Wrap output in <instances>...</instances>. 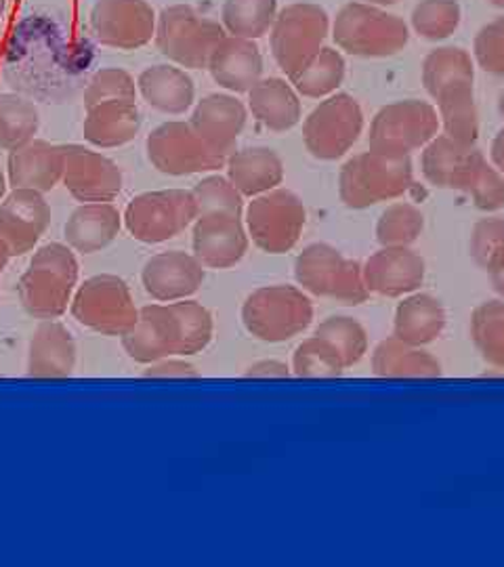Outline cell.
<instances>
[{"label":"cell","instance_id":"46","mask_svg":"<svg viewBox=\"0 0 504 567\" xmlns=\"http://www.w3.org/2000/svg\"><path fill=\"white\" fill-rule=\"evenodd\" d=\"M504 255V219L485 217L471 231V257L475 264L490 271Z\"/></svg>","mask_w":504,"mask_h":567},{"label":"cell","instance_id":"7","mask_svg":"<svg viewBox=\"0 0 504 567\" xmlns=\"http://www.w3.org/2000/svg\"><path fill=\"white\" fill-rule=\"evenodd\" d=\"M198 219L192 189H161L135 196L122 221L128 234L143 244H162L177 238Z\"/></svg>","mask_w":504,"mask_h":567},{"label":"cell","instance_id":"41","mask_svg":"<svg viewBox=\"0 0 504 567\" xmlns=\"http://www.w3.org/2000/svg\"><path fill=\"white\" fill-rule=\"evenodd\" d=\"M344 368L347 365L339 351L318 334L305 339L292 355V370L302 379H332L339 377Z\"/></svg>","mask_w":504,"mask_h":567},{"label":"cell","instance_id":"11","mask_svg":"<svg viewBox=\"0 0 504 567\" xmlns=\"http://www.w3.org/2000/svg\"><path fill=\"white\" fill-rule=\"evenodd\" d=\"M307 210L301 198L284 187L253 198L246 208L248 238L269 255L292 250L301 240Z\"/></svg>","mask_w":504,"mask_h":567},{"label":"cell","instance_id":"29","mask_svg":"<svg viewBox=\"0 0 504 567\" xmlns=\"http://www.w3.org/2000/svg\"><path fill=\"white\" fill-rule=\"evenodd\" d=\"M248 110L255 121L274 133H286L301 122L297 89L284 79H261L248 91Z\"/></svg>","mask_w":504,"mask_h":567},{"label":"cell","instance_id":"55","mask_svg":"<svg viewBox=\"0 0 504 567\" xmlns=\"http://www.w3.org/2000/svg\"><path fill=\"white\" fill-rule=\"evenodd\" d=\"M498 114L503 116L504 121V86L501 89V93H498Z\"/></svg>","mask_w":504,"mask_h":567},{"label":"cell","instance_id":"49","mask_svg":"<svg viewBox=\"0 0 504 567\" xmlns=\"http://www.w3.org/2000/svg\"><path fill=\"white\" fill-rule=\"evenodd\" d=\"M288 374H290V368L278 360H265L259 364L250 365L246 372V377H255V379H267V377L274 379V377H288Z\"/></svg>","mask_w":504,"mask_h":567},{"label":"cell","instance_id":"17","mask_svg":"<svg viewBox=\"0 0 504 567\" xmlns=\"http://www.w3.org/2000/svg\"><path fill=\"white\" fill-rule=\"evenodd\" d=\"M487 163L475 145L454 142L448 135H438L423 147V175L426 182L442 189L469 192L480 168Z\"/></svg>","mask_w":504,"mask_h":567},{"label":"cell","instance_id":"16","mask_svg":"<svg viewBox=\"0 0 504 567\" xmlns=\"http://www.w3.org/2000/svg\"><path fill=\"white\" fill-rule=\"evenodd\" d=\"M121 339L124 351L137 364L150 365L164 358L183 355L182 324L173 303L140 309L137 324Z\"/></svg>","mask_w":504,"mask_h":567},{"label":"cell","instance_id":"44","mask_svg":"<svg viewBox=\"0 0 504 567\" xmlns=\"http://www.w3.org/2000/svg\"><path fill=\"white\" fill-rule=\"evenodd\" d=\"M137 93V84L126 70L103 68L91 79L84 91V107H93L97 103L114 100H135Z\"/></svg>","mask_w":504,"mask_h":567},{"label":"cell","instance_id":"31","mask_svg":"<svg viewBox=\"0 0 504 567\" xmlns=\"http://www.w3.org/2000/svg\"><path fill=\"white\" fill-rule=\"evenodd\" d=\"M444 326V305L431 295H412L395 311L393 337L403 343L423 347L433 343Z\"/></svg>","mask_w":504,"mask_h":567},{"label":"cell","instance_id":"14","mask_svg":"<svg viewBox=\"0 0 504 567\" xmlns=\"http://www.w3.org/2000/svg\"><path fill=\"white\" fill-rule=\"evenodd\" d=\"M156 13L145 0H97L91 11L95 39L121 51L142 49L156 39Z\"/></svg>","mask_w":504,"mask_h":567},{"label":"cell","instance_id":"38","mask_svg":"<svg viewBox=\"0 0 504 567\" xmlns=\"http://www.w3.org/2000/svg\"><path fill=\"white\" fill-rule=\"evenodd\" d=\"M463 21L459 0H419L410 16V28L424 41H448Z\"/></svg>","mask_w":504,"mask_h":567},{"label":"cell","instance_id":"53","mask_svg":"<svg viewBox=\"0 0 504 567\" xmlns=\"http://www.w3.org/2000/svg\"><path fill=\"white\" fill-rule=\"evenodd\" d=\"M362 2H368V4H377V7H391V4H398L400 0H362Z\"/></svg>","mask_w":504,"mask_h":567},{"label":"cell","instance_id":"2","mask_svg":"<svg viewBox=\"0 0 504 567\" xmlns=\"http://www.w3.org/2000/svg\"><path fill=\"white\" fill-rule=\"evenodd\" d=\"M330 30L341 51L362 60L393 58L410 42V25L403 18L362 0L341 7Z\"/></svg>","mask_w":504,"mask_h":567},{"label":"cell","instance_id":"39","mask_svg":"<svg viewBox=\"0 0 504 567\" xmlns=\"http://www.w3.org/2000/svg\"><path fill=\"white\" fill-rule=\"evenodd\" d=\"M471 334L490 365L504 368V303L485 301L473 311Z\"/></svg>","mask_w":504,"mask_h":567},{"label":"cell","instance_id":"57","mask_svg":"<svg viewBox=\"0 0 504 567\" xmlns=\"http://www.w3.org/2000/svg\"><path fill=\"white\" fill-rule=\"evenodd\" d=\"M4 11H7V0H0V23H2V18H4Z\"/></svg>","mask_w":504,"mask_h":567},{"label":"cell","instance_id":"18","mask_svg":"<svg viewBox=\"0 0 504 567\" xmlns=\"http://www.w3.org/2000/svg\"><path fill=\"white\" fill-rule=\"evenodd\" d=\"M206 267L192 252L168 250L154 255L143 265L142 282L145 292L161 303L185 301L200 290Z\"/></svg>","mask_w":504,"mask_h":567},{"label":"cell","instance_id":"28","mask_svg":"<svg viewBox=\"0 0 504 567\" xmlns=\"http://www.w3.org/2000/svg\"><path fill=\"white\" fill-rule=\"evenodd\" d=\"M121 227V213L114 204H81L65 224V240L72 250L93 255L114 243Z\"/></svg>","mask_w":504,"mask_h":567},{"label":"cell","instance_id":"30","mask_svg":"<svg viewBox=\"0 0 504 567\" xmlns=\"http://www.w3.org/2000/svg\"><path fill=\"white\" fill-rule=\"evenodd\" d=\"M137 91L147 105L171 116L185 114L196 100V86L185 70L166 63L143 70L137 79Z\"/></svg>","mask_w":504,"mask_h":567},{"label":"cell","instance_id":"36","mask_svg":"<svg viewBox=\"0 0 504 567\" xmlns=\"http://www.w3.org/2000/svg\"><path fill=\"white\" fill-rule=\"evenodd\" d=\"M278 18V0H225L222 23L229 37L257 41Z\"/></svg>","mask_w":504,"mask_h":567},{"label":"cell","instance_id":"42","mask_svg":"<svg viewBox=\"0 0 504 567\" xmlns=\"http://www.w3.org/2000/svg\"><path fill=\"white\" fill-rule=\"evenodd\" d=\"M194 200L202 215H236L243 217L244 196L236 185L222 175H210L202 179L194 189Z\"/></svg>","mask_w":504,"mask_h":567},{"label":"cell","instance_id":"47","mask_svg":"<svg viewBox=\"0 0 504 567\" xmlns=\"http://www.w3.org/2000/svg\"><path fill=\"white\" fill-rule=\"evenodd\" d=\"M466 194L473 198L475 208L496 213L504 206V177L492 164L485 163Z\"/></svg>","mask_w":504,"mask_h":567},{"label":"cell","instance_id":"40","mask_svg":"<svg viewBox=\"0 0 504 567\" xmlns=\"http://www.w3.org/2000/svg\"><path fill=\"white\" fill-rule=\"evenodd\" d=\"M424 215L419 206L393 203L387 206L377 224V240L381 246H410L423 234Z\"/></svg>","mask_w":504,"mask_h":567},{"label":"cell","instance_id":"19","mask_svg":"<svg viewBox=\"0 0 504 567\" xmlns=\"http://www.w3.org/2000/svg\"><path fill=\"white\" fill-rule=\"evenodd\" d=\"M194 255L206 269H229L240 264L248 250V231L243 217L202 215L194 221Z\"/></svg>","mask_w":504,"mask_h":567},{"label":"cell","instance_id":"10","mask_svg":"<svg viewBox=\"0 0 504 567\" xmlns=\"http://www.w3.org/2000/svg\"><path fill=\"white\" fill-rule=\"evenodd\" d=\"M295 278L302 290L341 303L358 305L368 297L362 267L330 244H309L297 257Z\"/></svg>","mask_w":504,"mask_h":567},{"label":"cell","instance_id":"48","mask_svg":"<svg viewBox=\"0 0 504 567\" xmlns=\"http://www.w3.org/2000/svg\"><path fill=\"white\" fill-rule=\"evenodd\" d=\"M143 377H147V379H192V377H198V372L194 365L179 360V355H173V358H164V360L147 365Z\"/></svg>","mask_w":504,"mask_h":567},{"label":"cell","instance_id":"3","mask_svg":"<svg viewBox=\"0 0 504 567\" xmlns=\"http://www.w3.org/2000/svg\"><path fill=\"white\" fill-rule=\"evenodd\" d=\"M79 284V261L70 246H41L20 280L23 309L39 320H58L72 303Z\"/></svg>","mask_w":504,"mask_h":567},{"label":"cell","instance_id":"56","mask_svg":"<svg viewBox=\"0 0 504 567\" xmlns=\"http://www.w3.org/2000/svg\"><path fill=\"white\" fill-rule=\"evenodd\" d=\"M487 4H492V7H496V9H504V0H485Z\"/></svg>","mask_w":504,"mask_h":567},{"label":"cell","instance_id":"23","mask_svg":"<svg viewBox=\"0 0 504 567\" xmlns=\"http://www.w3.org/2000/svg\"><path fill=\"white\" fill-rule=\"evenodd\" d=\"M63 175V150L61 145L32 140L18 150L9 152L7 177L13 189L51 192Z\"/></svg>","mask_w":504,"mask_h":567},{"label":"cell","instance_id":"21","mask_svg":"<svg viewBox=\"0 0 504 567\" xmlns=\"http://www.w3.org/2000/svg\"><path fill=\"white\" fill-rule=\"evenodd\" d=\"M362 276L368 292L403 297L423 284V257L410 250V246H383L366 261Z\"/></svg>","mask_w":504,"mask_h":567},{"label":"cell","instance_id":"22","mask_svg":"<svg viewBox=\"0 0 504 567\" xmlns=\"http://www.w3.org/2000/svg\"><path fill=\"white\" fill-rule=\"evenodd\" d=\"M248 118L246 105L234 95L213 93L196 103L189 124L210 150L222 156H229L236 150V142Z\"/></svg>","mask_w":504,"mask_h":567},{"label":"cell","instance_id":"15","mask_svg":"<svg viewBox=\"0 0 504 567\" xmlns=\"http://www.w3.org/2000/svg\"><path fill=\"white\" fill-rule=\"evenodd\" d=\"M63 175L61 183L79 203H112L122 192L119 164L84 145H61Z\"/></svg>","mask_w":504,"mask_h":567},{"label":"cell","instance_id":"32","mask_svg":"<svg viewBox=\"0 0 504 567\" xmlns=\"http://www.w3.org/2000/svg\"><path fill=\"white\" fill-rule=\"evenodd\" d=\"M372 368L383 379H435L442 374V365L433 355L395 337L374 349Z\"/></svg>","mask_w":504,"mask_h":567},{"label":"cell","instance_id":"26","mask_svg":"<svg viewBox=\"0 0 504 567\" xmlns=\"http://www.w3.org/2000/svg\"><path fill=\"white\" fill-rule=\"evenodd\" d=\"M142 128V114L135 100H114L86 107L82 124L84 140L101 147H121L133 142Z\"/></svg>","mask_w":504,"mask_h":567},{"label":"cell","instance_id":"34","mask_svg":"<svg viewBox=\"0 0 504 567\" xmlns=\"http://www.w3.org/2000/svg\"><path fill=\"white\" fill-rule=\"evenodd\" d=\"M347 74V63L343 53L335 47H326L305 63L292 79L290 84L297 89V93L309 100H326L339 91Z\"/></svg>","mask_w":504,"mask_h":567},{"label":"cell","instance_id":"52","mask_svg":"<svg viewBox=\"0 0 504 567\" xmlns=\"http://www.w3.org/2000/svg\"><path fill=\"white\" fill-rule=\"evenodd\" d=\"M11 259H13V250H11V246L0 238V276H2L4 267H7V264H9Z\"/></svg>","mask_w":504,"mask_h":567},{"label":"cell","instance_id":"33","mask_svg":"<svg viewBox=\"0 0 504 567\" xmlns=\"http://www.w3.org/2000/svg\"><path fill=\"white\" fill-rule=\"evenodd\" d=\"M475 60L463 47L444 44L433 49L423 61V84L426 93L435 100L450 86L473 84Z\"/></svg>","mask_w":504,"mask_h":567},{"label":"cell","instance_id":"1","mask_svg":"<svg viewBox=\"0 0 504 567\" xmlns=\"http://www.w3.org/2000/svg\"><path fill=\"white\" fill-rule=\"evenodd\" d=\"M414 185L410 154L374 150L349 158L339 175V196L349 208L362 210L403 196Z\"/></svg>","mask_w":504,"mask_h":567},{"label":"cell","instance_id":"4","mask_svg":"<svg viewBox=\"0 0 504 567\" xmlns=\"http://www.w3.org/2000/svg\"><path fill=\"white\" fill-rule=\"evenodd\" d=\"M313 320V305L297 286H263L244 301V328L265 343H284Z\"/></svg>","mask_w":504,"mask_h":567},{"label":"cell","instance_id":"37","mask_svg":"<svg viewBox=\"0 0 504 567\" xmlns=\"http://www.w3.org/2000/svg\"><path fill=\"white\" fill-rule=\"evenodd\" d=\"M41 126L37 105L20 95H0V150L13 152L32 142Z\"/></svg>","mask_w":504,"mask_h":567},{"label":"cell","instance_id":"24","mask_svg":"<svg viewBox=\"0 0 504 567\" xmlns=\"http://www.w3.org/2000/svg\"><path fill=\"white\" fill-rule=\"evenodd\" d=\"M222 89L248 93L263 79V55L255 41L225 37L213 51L206 68Z\"/></svg>","mask_w":504,"mask_h":567},{"label":"cell","instance_id":"12","mask_svg":"<svg viewBox=\"0 0 504 567\" xmlns=\"http://www.w3.org/2000/svg\"><path fill=\"white\" fill-rule=\"evenodd\" d=\"M442 128L438 107L421 100L387 103L370 122L368 143L374 150L412 154L438 137Z\"/></svg>","mask_w":504,"mask_h":567},{"label":"cell","instance_id":"27","mask_svg":"<svg viewBox=\"0 0 504 567\" xmlns=\"http://www.w3.org/2000/svg\"><path fill=\"white\" fill-rule=\"evenodd\" d=\"M227 179L244 198H257L284 182L282 158L269 147H244L227 156Z\"/></svg>","mask_w":504,"mask_h":567},{"label":"cell","instance_id":"35","mask_svg":"<svg viewBox=\"0 0 504 567\" xmlns=\"http://www.w3.org/2000/svg\"><path fill=\"white\" fill-rule=\"evenodd\" d=\"M444 135L464 145H475L480 135V116L473 84L450 86L435 97Z\"/></svg>","mask_w":504,"mask_h":567},{"label":"cell","instance_id":"25","mask_svg":"<svg viewBox=\"0 0 504 567\" xmlns=\"http://www.w3.org/2000/svg\"><path fill=\"white\" fill-rule=\"evenodd\" d=\"M76 364V343L58 320H42L32 334L28 351V374L32 379H68Z\"/></svg>","mask_w":504,"mask_h":567},{"label":"cell","instance_id":"13","mask_svg":"<svg viewBox=\"0 0 504 567\" xmlns=\"http://www.w3.org/2000/svg\"><path fill=\"white\" fill-rule=\"evenodd\" d=\"M147 158L156 171L171 177H187L222 168L227 158L202 142L189 122H164L147 137Z\"/></svg>","mask_w":504,"mask_h":567},{"label":"cell","instance_id":"43","mask_svg":"<svg viewBox=\"0 0 504 567\" xmlns=\"http://www.w3.org/2000/svg\"><path fill=\"white\" fill-rule=\"evenodd\" d=\"M318 337L332 344L339 355L343 358L344 365L358 364L368 351V337L362 324H358L353 318H328L318 326Z\"/></svg>","mask_w":504,"mask_h":567},{"label":"cell","instance_id":"9","mask_svg":"<svg viewBox=\"0 0 504 567\" xmlns=\"http://www.w3.org/2000/svg\"><path fill=\"white\" fill-rule=\"evenodd\" d=\"M363 131L362 105L349 93H335L313 107V112L302 122V142L307 152L332 163L360 140Z\"/></svg>","mask_w":504,"mask_h":567},{"label":"cell","instance_id":"54","mask_svg":"<svg viewBox=\"0 0 504 567\" xmlns=\"http://www.w3.org/2000/svg\"><path fill=\"white\" fill-rule=\"evenodd\" d=\"M4 194H7V179H4V171L0 166V203L4 200Z\"/></svg>","mask_w":504,"mask_h":567},{"label":"cell","instance_id":"51","mask_svg":"<svg viewBox=\"0 0 504 567\" xmlns=\"http://www.w3.org/2000/svg\"><path fill=\"white\" fill-rule=\"evenodd\" d=\"M490 278H492V286L494 290L504 299V255L490 267Z\"/></svg>","mask_w":504,"mask_h":567},{"label":"cell","instance_id":"50","mask_svg":"<svg viewBox=\"0 0 504 567\" xmlns=\"http://www.w3.org/2000/svg\"><path fill=\"white\" fill-rule=\"evenodd\" d=\"M490 156H492V166L504 177V128H501L492 140Z\"/></svg>","mask_w":504,"mask_h":567},{"label":"cell","instance_id":"45","mask_svg":"<svg viewBox=\"0 0 504 567\" xmlns=\"http://www.w3.org/2000/svg\"><path fill=\"white\" fill-rule=\"evenodd\" d=\"M473 60L485 74L504 76V16L484 23L473 41Z\"/></svg>","mask_w":504,"mask_h":567},{"label":"cell","instance_id":"20","mask_svg":"<svg viewBox=\"0 0 504 567\" xmlns=\"http://www.w3.org/2000/svg\"><path fill=\"white\" fill-rule=\"evenodd\" d=\"M51 221V208L34 189H13L0 203V238L11 246L13 257L30 252Z\"/></svg>","mask_w":504,"mask_h":567},{"label":"cell","instance_id":"6","mask_svg":"<svg viewBox=\"0 0 504 567\" xmlns=\"http://www.w3.org/2000/svg\"><path fill=\"white\" fill-rule=\"evenodd\" d=\"M330 25L328 11L316 2H292L278 11L269 30V42L274 60L288 79L322 49Z\"/></svg>","mask_w":504,"mask_h":567},{"label":"cell","instance_id":"5","mask_svg":"<svg viewBox=\"0 0 504 567\" xmlns=\"http://www.w3.org/2000/svg\"><path fill=\"white\" fill-rule=\"evenodd\" d=\"M227 37L223 23L208 18L189 4L162 9L156 21V44L164 58L189 70H206L215 47Z\"/></svg>","mask_w":504,"mask_h":567},{"label":"cell","instance_id":"8","mask_svg":"<svg viewBox=\"0 0 504 567\" xmlns=\"http://www.w3.org/2000/svg\"><path fill=\"white\" fill-rule=\"evenodd\" d=\"M70 311L84 328L105 337H124L140 318L131 288L112 274L93 276L82 284L72 297Z\"/></svg>","mask_w":504,"mask_h":567}]
</instances>
